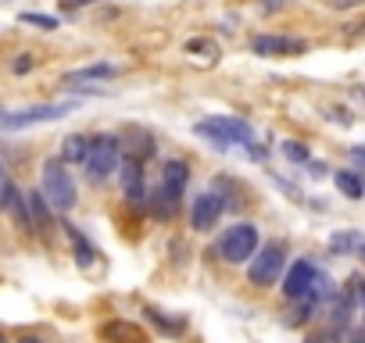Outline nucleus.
I'll return each instance as SVG.
<instances>
[{"instance_id": "nucleus-1", "label": "nucleus", "mask_w": 365, "mask_h": 343, "mask_svg": "<svg viewBox=\"0 0 365 343\" xmlns=\"http://www.w3.org/2000/svg\"><path fill=\"white\" fill-rule=\"evenodd\" d=\"M197 136H208L215 147H248L255 158H262V150L255 147V129L240 118H229V115H215V118H204L194 126Z\"/></svg>"}, {"instance_id": "nucleus-2", "label": "nucleus", "mask_w": 365, "mask_h": 343, "mask_svg": "<svg viewBox=\"0 0 365 343\" xmlns=\"http://www.w3.org/2000/svg\"><path fill=\"white\" fill-rule=\"evenodd\" d=\"M283 258H287V247L280 240H269L265 247H258V254L251 258V268H248L251 286H258V290L276 286V279L283 275Z\"/></svg>"}, {"instance_id": "nucleus-3", "label": "nucleus", "mask_w": 365, "mask_h": 343, "mask_svg": "<svg viewBox=\"0 0 365 343\" xmlns=\"http://www.w3.org/2000/svg\"><path fill=\"white\" fill-rule=\"evenodd\" d=\"M43 197L54 211H72L76 207V182H72L65 161H47L43 165Z\"/></svg>"}, {"instance_id": "nucleus-4", "label": "nucleus", "mask_w": 365, "mask_h": 343, "mask_svg": "<svg viewBox=\"0 0 365 343\" xmlns=\"http://www.w3.org/2000/svg\"><path fill=\"white\" fill-rule=\"evenodd\" d=\"M258 254V229L251 222H240V226H229L226 236L219 240V258L226 265H243Z\"/></svg>"}, {"instance_id": "nucleus-5", "label": "nucleus", "mask_w": 365, "mask_h": 343, "mask_svg": "<svg viewBox=\"0 0 365 343\" xmlns=\"http://www.w3.org/2000/svg\"><path fill=\"white\" fill-rule=\"evenodd\" d=\"M122 168V143L118 136H97L94 147H90V158H86V175L90 182H108L111 172Z\"/></svg>"}, {"instance_id": "nucleus-6", "label": "nucleus", "mask_w": 365, "mask_h": 343, "mask_svg": "<svg viewBox=\"0 0 365 343\" xmlns=\"http://www.w3.org/2000/svg\"><path fill=\"white\" fill-rule=\"evenodd\" d=\"M72 108H76V101H69V104H36V108L4 115V118H0V129L18 133V129H29V126H40V122H57V118H65Z\"/></svg>"}, {"instance_id": "nucleus-7", "label": "nucleus", "mask_w": 365, "mask_h": 343, "mask_svg": "<svg viewBox=\"0 0 365 343\" xmlns=\"http://www.w3.org/2000/svg\"><path fill=\"white\" fill-rule=\"evenodd\" d=\"M315 279H319V272H315L308 261H294V265H290V272L283 275V297L297 304L301 297H308V293H312Z\"/></svg>"}, {"instance_id": "nucleus-8", "label": "nucleus", "mask_w": 365, "mask_h": 343, "mask_svg": "<svg viewBox=\"0 0 365 343\" xmlns=\"http://www.w3.org/2000/svg\"><path fill=\"white\" fill-rule=\"evenodd\" d=\"M118 182H122V190H126L129 204H143L147 200V179H143V161L140 158H122Z\"/></svg>"}, {"instance_id": "nucleus-9", "label": "nucleus", "mask_w": 365, "mask_h": 343, "mask_svg": "<svg viewBox=\"0 0 365 343\" xmlns=\"http://www.w3.org/2000/svg\"><path fill=\"white\" fill-rule=\"evenodd\" d=\"M101 340H104V343H150V333H147L140 322L111 319V322L101 326Z\"/></svg>"}, {"instance_id": "nucleus-10", "label": "nucleus", "mask_w": 365, "mask_h": 343, "mask_svg": "<svg viewBox=\"0 0 365 343\" xmlns=\"http://www.w3.org/2000/svg\"><path fill=\"white\" fill-rule=\"evenodd\" d=\"M219 214H222V200L215 194H197L194 207H190V222L197 233H211L219 222Z\"/></svg>"}, {"instance_id": "nucleus-11", "label": "nucleus", "mask_w": 365, "mask_h": 343, "mask_svg": "<svg viewBox=\"0 0 365 343\" xmlns=\"http://www.w3.org/2000/svg\"><path fill=\"white\" fill-rule=\"evenodd\" d=\"M187 182H190V168H187V161H169V165H165L162 194L172 200V207H179L182 194H187Z\"/></svg>"}, {"instance_id": "nucleus-12", "label": "nucleus", "mask_w": 365, "mask_h": 343, "mask_svg": "<svg viewBox=\"0 0 365 343\" xmlns=\"http://www.w3.org/2000/svg\"><path fill=\"white\" fill-rule=\"evenodd\" d=\"M251 50L258 57H283V54H301L304 50V40H294V36H255L251 40Z\"/></svg>"}, {"instance_id": "nucleus-13", "label": "nucleus", "mask_w": 365, "mask_h": 343, "mask_svg": "<svg viewBox=\"0 0 365 343\" xmlns=\"http://www.w3.org/2000/svg\"><path fill=\"white\" fill-rule=\"evenodd\" d=\"M4 207L15 214V222L22 226V229H33V214H29V200L18 194V186H4Z\"/></svg>"}, {"instance_id": "nucleus-14", "label": "nucleus", "mask_w": 365, "mask_h": 343, "mask_svg": "<svg viewBox=\"0 0 365 343\" xmlns=\"http://www.w3.org/2000/svg\"><path fill=\"white\" fill-rule=\"evenodd\" d=\"M118 75V65H111V61H97V65H86V68H76L65 75V86L72 82H90V79H111Z\"/></svg>"}, {"instance_id": "nucleus-15", "label": "nucleus", "mask_w": 365, "mask_h": 343, "mask_svg": "<svg viewBox=\"0 0 365 343\" xmlns=\"http://www.w3.org/2000/svg\"><path fill=\"white\" fill-rule=\"evenodd\" d=\"M90 147H94V140H90V136H69L65 143H61V161H69V165H86Z\"/></svg>"}, {"instance_id": "nucleus-16", "label": "nucleus", "mask_w": 365, "mask_h": 343, "mask_svg": "<svg viewBox=\"0 0 365 343\" xmlns=\"http://www.w3.org/2000/svg\"><path fill=\"white\" fill-rule=\"evenodd\" d=\"M187 54H190L194 61L201 57L204 65H219V57H222V54H219V43H215V40H208V36H194V40H187Z\"/></svg>"}, {"instance_id": "nucleus-17", "label": "nucleus", "mask_w": 365, "mask_h": 343, "mask_svg": "<svg viewBox=\"0 0 365 343\" xmlns=\"http://www.w3.org/2000/svg\"><path fill=\"white\" fill-rule=\"evenodd\" d=\"M65 233H69V240H72V251H76V261H79V268H90L94 265V258H97V251L90 247V240L76 229V226H65Z\"/></svg>"}, {"instance_id": "nucleus-18", "label": "nucleus", "mask_w": 365, "mask_h": 343, "mask_svg": "<svg viewBox=\"0 0 365 343\" xmlns=\"http://www.w3.org/2000/svg\"><path fill=\"white\" fill-rule=\"evenodd\" d=\"M29 214H33V226H40V229L50 226V204H47V197L40 190L29 194Z\"/></svg>"}, {"instance_id": "nucleus-19", "label": "nucleus", "mask_w": 365, "mask_h": 343, "mask_svg": "<svg viewBox=\"0 0 365 343\" xmlns=\"http://www.w3.org/2000/svg\"><path fill=\"white\" fill-rule=\"evenodd\" d=\"M333 182H337V190L344 197H351V200H362V194H365V186H362V179L355 172H337V175H333Z\"/></svg>"}, {"instance_id": "nucleus-20", "label": "nucleus", "mask_w": 365, "mask_h": 343, "mask_svg": "<svg viewBox=\"0 0 365 343\" xmlns=\"http://www.w3.org/2000/svg\"><path fill=\"white\" fill-rule=\"evenodd\" d=\"M18 22H25V25H36V29H57V18L54 15H40V11H22L18 15Z\"/></svg>"}, {"instance_id": "nucleus-21", "label": "nucleus", "mask_w": 365, "mask_h": 343, "mask_svg": "<svg viewBox=\"0 0 365 343\" xmlns=\"http://www.w3.org/2000/svg\"><path fill=\"white\" fill-rule=\"evenodd\" d=\"M143 311H147V319L155 322V326H162L165 333H179V329H182V322H179V319H165L158 307H143Z\"/></svg>"}, {"instance_id": "nucleus-22", "label": "nucleus", "mask_w": 365, "mask_h": 343, "mask_svg": "<svg viewBox=\"0 0 365 343\" xmlns=\"http://www.w3.org/2000/svg\"><path fill=\"white\" fill-rule=\"evenodd\" d=\"M283 154L290 161H297V165H304V161H312V154H308V147H301L297 140H283Z\"/></svg>"}, {"instance_id": "nucleus-23", "label": "nucleus", "mask_w": 365, "mask_h": 343, "mask_svg": "<svg viewBox=\"0 0 365 343\" xmlns=\"http://www.w3.org/2000/svg\"><path fill=\"white\" fill-rule=\"evenodd\" d=\"M308 343H341V329L337 326H322L308 336Z\"/></svg>"}, {"instance_id": "nucleus-24", "label": "nucleus", "mask_w": 365, "mask_h": 343, "mask_svg": "<svg viewBox=\"0 0 365 343\" xmlns=\"http://www.w3.org/2000/svg\"><path fill=\"white\" fill-rule=\"evenodd\" d=\"M355 243H362V236H358V233H337V236L329 240V247H333V251H341V254H344V251H351Z\"/></svg>"}, {"instance_id": "nucleus-25", "label": "nucleus", "mask_w": 365, "mask_h": 343, "mask_svg": "<svg viewBox=\"0 0 365 343\" xmlns=\"http://www.w3.org/2000/svg\"><path fill=\"white\" fill-rule=\"evenodd\" d=\"M365 0H326V8H333V11H351V8H362Z\"/></svg>"}, {"instance_id": "nucleus-26", "label": "nucleus", "mask_w": 365, "mask_h": 343, "mask_svg": "<svg viewBox=\"0 0 365 343\" xmlns=\"http://www.w3.org/2000/svg\"><path fill=\"white\" fill-rule=\"evenodd\" d=\"M348 158H351V165H355L358 172H365V147H351Z\"/></svg>"}, {"instance_id": "nucleus-27", "label": "nucleus", "mask_w": 365, "mask_h": 343, "mask_svg": "<svg viewBox=\"0 0 365 343\" xmlns=\"http://www.w3.org/2000/svg\"><path fill=\"white\" fill-rule=\"evenodd\" d=\"M33 65H36L33 54H22V57L15 61V72H18V75H25V72H33Z\"/></svg>"}, {"instance_id": "nucleus-28", "label": "nucleus", "mask_w": 365, "mask_h": 343, "mask_svg": "<svg viewBox=\"0 0 365 343\" xmlns=\"http://www.w3.org/2000/svg\"><path fill=\"white\" fill-rule=\"evenodd\" d=\"M90 4H97V0H61L65 11H79V8H90Z\"/></svg>"}, {"instance_id": "nucleus-29", "label": "nucleus", "mask_w": 365, "mask_h": 343, "mask_svg": "<svg viewBox=\"0 0 365 343\" xmlns=\"http://www.w3.org/2000/svg\"><path fill=\"white\" fill-rule=\"evenodd\" d=\"M348 343H365V333H362V329H355V333L348 336Z\"/></svg>"}, {"instance_id": "nucleus-30", "label": "nucleus", "mask_w": 365, "mask_h": 343, "mask_svg": "<svg viewBox=\"0 0 365 343\" xmlns=\"http://www.w3.org/2000/svg\"><path fill=\"white\" fill-rule=\"evenodd\" d=\"M8 186V172H4V161H0V190Z\"/></svg>"}, {"instance_id": "nucleus-31", "label": "nucleus", "mask_w": 365, "mask_h": 343, "mask_svg": "<svg viewBox=\"0 0 365 343\" xmlns=\"http://www.w3.org/2000/svg\"><path fill=\"white\" fill-rule=\"evenodd\" d=\"M18 343H43V340H36V336H22Z\"/></svg>"}, {"instance_id": "nucleus-32", "label": "nucleus", "mask_w": 365, "mask_h": 343, "mask_svg": "<svg viewBox=\"0 0 365 343\" xmlns=\"http://www.w3.org/2000/svg\"><path fill=\"white\" fill-rule=\"evenodd\" d=\"M362 307H365V286H362Z\"/></svg>"}, {"instance_id": "nucleus-33", "label": "nucleus", "mask_w": 365, "mask_h": 343, "mask_svg": "<svg viewBox=\"0 0 365 343\" xmlns=\"http://www.w3.org/2000/svg\"><path fill=\"white\" fill-rule=\"evenodd\" d=\"M0 118H4V111H0Z\"/></svg>"}, {"instance_id": "nucleus-34", "label": "nucleus", "mask_w": 365, "mask_h": 343, "mask_svg": "<svg viewBox=\"0 0 365 343\" xmlns=\"http://www.w3.org/2000/svg\"><path fill=\"white\" fill-rule=\"evenodd\" d=\"M0 343H4V340H0Z\"/></svg>"}]
</instances>
